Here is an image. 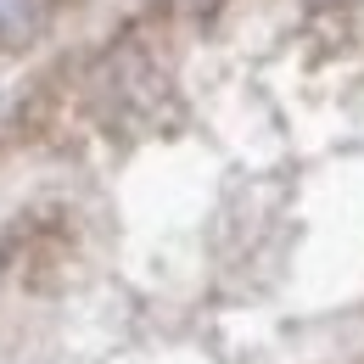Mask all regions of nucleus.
I'll list each match as a JSON object with an SVG mask.
<instances>
[{"instance_id": "f257e3e1", "label": "nucleus", "mask_w": 364, "mask_h": 364, "mask_svg": "<svg viewBox=\"0 0 364 364\" xmlns=\"http://www.w3.org/2000/svg\"><path fill=\"white\" fill-rule=\"evenodd\" d=\"M0 364H364V0H140L0 118Z\"/></svg>"}, {"instance_id": "f03ea898", "label": "nucleus", "mask_w": 364, "mask_h": 364, "mask_svg": "<svg viewBox=\"0 0 364 364\" xmlns=\"http://www.w3.org/2000/svg\"><path fill=\"white\" fill-rule=\"evenodd\" d=\"M79 0H0V68L28 56V50L56 34L62 17H73Z\"/></svg>"}]
</instances>
